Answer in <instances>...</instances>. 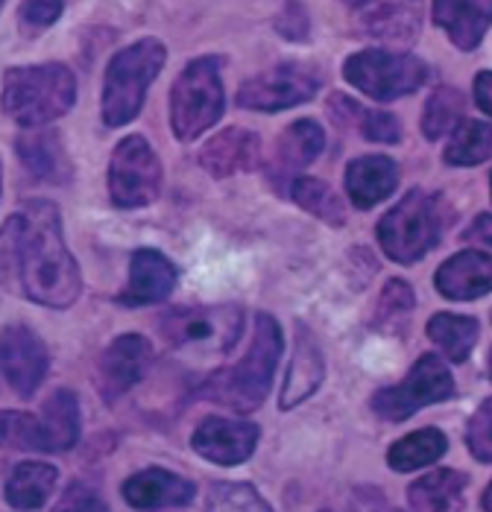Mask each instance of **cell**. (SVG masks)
<instances>
[{
	"mask_svg": "<svg viewBox=\"0 0 492 512\" xmlns=\"http://www.w3.org/2000/svg\"><path fill=\"white\" fill-rule=\"evenodd\" d=\"M0 281L30 302L65 311L82 293V273L71 255L56 202L30 199L0 229Z\"/></svg>",
	"mask_w": 492,
	"mask_h": 512,
	"instance_id": "1",
	"label": "cell"
},
{
	"mask_svg": "<svg viewBox=\"0 0 492 512\" xmlns=\"http://www.w3.org/2000/svg\"><path fill=\"white\" fill-rule=\"evenodd\" d=\"M77 103V77L68 65L47 62L30 68H9L3 77V115L24 129H41Z\"/></svg>",
	"mask_w": 492,
	"mask_h": 512,
	"instance_id": "2",
	"label": "cell"
},
{
	"mask_svg": "<svg viewBox=\"0 0 492 512\" xmlns=\"http://www.w3.org/2000/svg\"><path fill=\"white\" fill-rule=\"evenodd\" d=\"M282 355V328L270 314H258L255 337L246 357L223 372H214L205 381L203 395L208 401H220L238 413H252L264 404L273 387V375Z\"/></svg>",
	"mask_w": 492,
	"mask_h": 512,
	"instance_id": "3",
	"label": "cell"
},
{
	"mask_svg": "<svg viewBox=\"0 0 492 512\" xmlns=\"http://www.w3.org/2000/svg\"><path fill=\"white\" fill-rule=\"evenodd\" d=\"M167 47L159 39H141L118 50L103 79V120L106 126H126L141 115L150 85L162 74Z\"/></svg>",
	"mask_w": 492,
	"mask_h": 512,
	"instance_id": "4",
	"label": "cell"
},
{
	"mask_svg": "<svg viewBox=\"0 0 492 512\" xmlns=\"http://www.w3.org/2000/svg\"><path fill=\"white\" fill-rule=\"evenodd\" d=\"M226 94L220 59L200 56L182 68L170 88V126L179 141H194L223 118Z\"/></svg>",
	"mask_w": 492,
	"mask_h": 512,
	"instance_id": "5",
	"label": "cell"
},
{
	"mask_svg": "<svg viewBox=\"0 0 492 512\" xmlns=\"http://www.w3.org/2000/svg\"><path fill=\"white\" fill-rule=\"evenodd\" d=\"M443 208L440 197H431L425 191H410L405 199L390 208L378 223V243L384 255L396 264H416L422 255L434 249L443 232Z\"/></svg>",
	"mask_w": 492,
	"mask_h": 512,
	"instance_id": "6",
	"label": "cell"
},
{
	"mask_svg": "<svg viewBox=\"0 0 492 512\" xmlns=\"http://www.w3.org/2000/svg\"><path fill=\"white\" fill-rule=\"evenodd\" d=\"M343 77L352 88L378 103L408 97L428 82V68L422 59L393 50H361L346 59Z\"/></svg>",
	"mask_w": 492,
	"mask_h": 512,
	"instance_id": "7",
	"label": "cell"
},
{
	"mask_svg": "<svg viewBox=\"0 0 492 512\" xmlns=\"http://www.w3.org/2000/svg\"><path fill=\"white\" fill-rule=\"evenodd\" d=\"M162 161L144 135H129L112 153L109 164V197L129 211L156 202L162 194Z\"/></svg>",
	"mask_w": 492,
	"mask_h": 512,
	"instance_id": "8",
	"label": "cell"
},
{
	"mask_svg": "<svg viewBox=\"0 0 492 512\" xmlns=\"http://www.w3.org/2000/svg\"><path fill=\"white\" fill-rule=\"evenodd\" d=\"M454 395V378L440 355H425L413 363L408 378L396 387L372 395V410L384 422H405L416 410Z\"/></svg>",
	"mask_w": 492,
	"mask_h": 512,
	"instance_id": "9",
	"label": "cell"
},
{
	"mask_svg": "<svg viewBox=\"0 0 492 512\" xmlns=\"http://www.w3.org/2000/svg\"><path fill=\"white\" fill-rule=\"evenodd\" d=\"M244 311L238 305L173 311L162 322V334L173 346H200L211 352H229L241 340Z\"/></svg>",
	"mask_w": 492,
	"mask_h": 512,
	"instance_id": "10",
	"label": "cell"
},
{
	"mask_svg": "<svg viewBox=\"0 0 492 512\" xmlns=\"http://www.w3.org/2000/svg\"><path fill=\"white\" fill-rule=\"evenodd\" d=\"M320 91V74L308 65L285 62L258 77L246 79L238 91V106L252 112H282L299 103H308Z\"/></svg>",
	"mask_w": 492,
	"mask_h": 512,
	"instance_id": "11",
	"label": "cell"
},
{
	"mask_svg": "<svg viewBox=\"0 0 492 512\" xmlns=\"http://www.w3.org/2000/svg\"><path fill=\"white\" fill-rule=\"evenodd\" d=\"M0 369L6 384L21 395L33 398L47 378L50 355L39 334L30 325H9L0 334Z\"/></svg>",
	"mask_w": 492,
	"mask_h": 512,
	"instance_id": "12",
	"label": "cell"
},
{
	"mask_svg": "<svg viewBox=\"0 0 492 512\" xmlns=\"http://www.w3.org/2000/svg\"><path fill=\"white\" fill-rule=\"evenodd\" d=\"M361 36L390 47H408L422 27V0H361L355 6Z\"/></svg>",
	"mask_w": 492,
	"mask_h": 512,
	"instance_id": "13",
	"label": "cell"
},
{
	"mask_svg": "<svg viewBox=\"0 0 492 512\" xmlns=\"http://www.w3.org/2000/svg\"><path fill=\"white\" fill-rule=\"evenodd\" d=\"M258 425L252 422H235V419H220L211 416L203 419L200 428L191 436L194 451L217 466H238L252 457L255 445H258Z\"/></svg>",
	"mask_w": 492,
	"mask_h": 512,
	"instance_id": "14",
	"label": "cell"
},
{
	"mask_svg": "<svg viewBox=\"0 0 492 512\" xmlns=\"http://www.w3.org/2000/svg\"><path fill=\"white\" fill-rule=\"evenodd\" d=\"M153 363V346L141 334H123L109 343L100 357V390L106 398H121L147 375Z\"/></svg>",
	"mask_w": 492,
	"mask_h": 512,
	"instance_id": "15",
	"label": "cell"
},
{
	"mask_svg": "<svg viewBox=\"0 0 492 512\" xmlns=\"http://www.w3.org/2000/svg\"><path fill=\"white\" fill-rule=\"evenodd\" d=\"M326 147V132L317 120H296L290 123L285 132L279 135V144L270 156V182L282 191L296 179V173H302L308 164H314L317 156Z\"/></svg>",
	"mask_w": 492,
	"mask_h": 512,
	"instance_id": "16",
	"label": "cell"
},
{
	"mask_svg": "<svg viewBox=\"0 0 492 512\" xmlns=\"http://www.w3.org/2000/svg\"><path fill=\"white\" fill-rule=\"evenodd\" d=\"M176 287V267L164 258L159 249H138L129 264L126 290L118 296L123 308H141L164 302Z\"/></svg>",
	"mask_w": 492,
	"mask_h": 512,
	"instance_id": "17",
	"label": "cell"
},
{
	"mask_svg": "<svg viewBox=\"0 0 492 512\" xmlns=\"http://www.w3.org/2000/svg\"><path fill=\"white\" fill-rule=\"evenodd\" d=\"M437 293L454 299V302H469V299H481L492 290V261L487 249H469V252H457L449 258L437 276Z\"/></svg>",
	"mask_w": 492,
	"mask_h": 512,
	"instance_id": "18",
	"label": "cell"
},
{
	"mask_svg": "<svg viewBox=\"0 0 492 512\" xmlns=\"http://www.w3.org/2000/svg\"><path fill=\"white\" fill-rule=\"evenodd\" d=\"M200 164H203L205 173H211L217 179L255 170L261 164V138L249 129H241V126L223 129L203 147Z\"/></svg>",
	"mask_w": 492,
	"mask_h": 512,
	"instance_id": "19",
	"label": "cell"
},
{
	"mask_svg": "<svg viewBox=\"0 0 492 512\" xmlns=\"http://www.w3.org/2000/svg\"><path fill=\"white\" fill-rule=\"evenodd\" d=\"M197 486L188 477H179L164 469H147V472L132 474L123 483V498L135 510H170V507H185L194 498Z\"/></svg>",
	"mask_w": 492,
	"mask_h": 512,
	"instance_id": "20",
	"label": "cell"
},
{
	"mask_svg": "<svg viewBox=\"0 0 492 512\" xmlns=\"http://www.w3.org/2000/svg\"><path fill=\"white\" fill-rule=\"evenodd\" d=\"M323 378H326L323 352H320L314 334L305 325H299V331H296V352H293L290 369H287L279 407L282 410H293L296 404H302L305 398H311V395L317 393V387L323 384Z\"/></svg>",
	"mask_w": 492,
	"mask_h": 512,
	"instance_id": "21",
	"label": "cell"
},
{
	"mask_svg": "<svg viewBox=\"0 0 492 512\" xmlns=\"http://www.w3.org/2000/svg\"><path fill=\"white\" fill-rule=\"evenodd\" d=\"M399 185V164L387 156H361L346 167V194L355 208L367 211L384 202Z\"/></svg>",
	"mask_w": 492,
	"mask_h": 512,
	"instance_id": "22",
	"label": "cell"
},
{
	"mask_svg": "<svg viewBox=\"0 0 492 512\" xmlns=\"http://www.w3.org/2000/svg\"><path fill=\"white\" fill-rule=\"evenodd\" d=\"M434 21L449 33L454 47L472 53L490 30V0H434Z\"/></svg>",
	"mask_w": 492,
	"mask_h": 512,
	"instance_id": "23",
	"label": "cell"
},
{
	"mask_svg": "<svg viewBox=\"0 0 492 512\" xmlns=\"http://www.w3.org/2000/svg\"><path fill=\"white\" fill-rule=\"evenodd\" d=\"M15 150H18V158L24 161V167L41 182H50V185L71 182V176H74L71 156H68V150L56 132L44 129V132L21 135Z\"/></svg>",
	"mask_w": 492,
	"mask_h": 512,
	"instance_id": "24",
	"label": "cell"
},
{
	"mask_svg": "<svg viewBox=\"0 0 492 512\" xmlns=\"http://www.w3.org/2000/svg\"><path fill=\"white\" fill-rule=\"evenodd\" d=\"M41 431H44V451L59 454L77 445L80 439V404L77 395L68 390H56L41 407Z\"/></svg>",
	"mask_w": 492,
	"mask_h": 512,
	"instance_id": "25",
	"label": "cell"
},
{
	"mask_svg": "<svg viewBox=\"0 0 492 512\" xmlns=\"http://www.w3.org/2000/svg\"><path fill=\"white\" fill-rule=\"evenodd\" d=\"M59 472L47 463L30 460V463H18L9 480H6V501L15 510H39L47 504L53 486H56Z\"/></svg>",
	"mask_w": 492,
	"mask_h": 512,
	"instance_id": "26",
	"label": "cell"
},
{
	"mask_svg": "<svg viewBox=\"0 0 492 512\" xmlns=\"http://www.w3.org/2000/svg\"><path fill=\"white\" fill-rule=\"evenodd\" d=\"M446 451H449V439L443 431L422 428V431H413L405 439L393 442V448L387 451V463L393 472H416V469L437 463Z\"/></svg>",
	"mask_w": 492,
	"mask_h": 512,
	"instance_id": "27",
	"label": "cell"
},
{
	"mask_svg": "<svg viewBox=\"0 0 492 512\" xmlns=\"http://www.w3.org/2000/svg\"><path fill=\"white\" fill-rule=\"evenodd\" d=\"M478 319L475 316L460 314H434L428 319V337L434 346H440V352L451 363H463L469 360L475 343H478Z\"/></svg>",
	"mask_w": 492,
	"mask_h": 512,
	"instance_id": "28",
	"label": "cell"
},
{
	"mask_svg": "<svg viewBox=\"0 0 492 512\" xmlns=\"http://www.w3.org/2000/svg\"><path fill=\"white\" fill-rule=\"evenodd\" d=\"M469 486V474L454 469H434L422 474L408 489V501L413 510H451L463 489Z\"/></svg>",
	"mask_w": 492,
	"mask_h": 512,
	"instance_id": "29",
	"label": "cell"
},
{
	"mask_svg": "<svg viewBox=\"0 0 492 512\" xmlns=\"http://www.w3.org/2000/svg\"><path fill=\"white\" fill-rule=\"evenodd\" d=\"M492 156V129L487 120H463L449 147L443 150V161L451 167H475Z\"/></svg>",
	"mask_w": 492,
	"mask_h": 512,
	"instance_id": "30",
	"label": "cell"
},
{
	"mask_svg": "<svg viewBox=\"0 0 492 512\" xmlns=\"http://www.w3.org/2000/svg\"><path fill=\"white\" fill-rule=\"evenodd\" d=\"M290 197L296 199V205H302L305 211H311L314 217H320L323 223H331V226H343L346 223L343 202L320 179H308V176L302 179V176H296L290 182Z\"/></svg>",
	"mask_w": 492,
	"mask_h": 512,
	"instance_id": "31",
	"label": "cell"
},
{
	"mask_svg": "<svg viewBox=\"0 0 492 512\" xmlns=\"http://www.w3.org/2000/svg\"><path fill=\"white\" fill-rule=\"evenodd\" d=\"M463 106H466V97L457 91V88H437L428 103H425V112H422V135L428 141H440L446 132H451L457 123H460V115H463Z\"/></svg>",
	"mask_w": 492,
	"mask_h": 512,
	"instance_id": "32",
	"label": "cell"
},
{
	"mask_svg": "<svg viewBox=\"0 0 492 512\" xmlns=\"http://www.w3.org/2000/svg\"><path fill=\"white\" fill-rule=\"evenodd\" d=\"M0 445L12 451H44L39 416L21 410H0Z\"/></svg>",
	"mask_w": 492,
	"mask_h": 512,
	"instance_id": "33",
	"label": "cell"
},
{
	"mask_svg": "<svg viewBox=\"0 0 492 512\" xmlns=\"http://www.w3.org/2000/svg\"><path fill=\"white\" fill-rule=\"evenodd\" d=\"M416 299H413V290H410L408 281L402 278H390L381 299H378V308H375V325L378 331H393L396 325H402L408 314L413 311Z\"/></svg>",
	"mask_w": 492,
	"mask_h": 512,
	"instance_id": "34",
	"label": "cell"
},
{
	"mask_svg": "<svg viewBox=\"0 0 492 512\" xmlns=\"http://www.w3.org/2000/svg\"><path fill=\"white\" fill-rule=\"evenodd\" d=\"M208 507L211 510L270 512V504L249 483H214L208 492Z\"/></svg>",
	"mask_w": 492,
	"mask_h": 512,
	"instance_id": "35",
	"label": "cell"
},
{
	"mask_svg": "<svg viewBox=\"0 0 492 512\" xmlns=\"http://www.w3.org/2000/svg\"><path fill=\"white\" fill-rule=\"evenodd\" d=\"M62 0H24L18 9V21H21V33L27 36H39L44 30H50L59 15H62Z\"/></svg>",
	"mask_w": 492,
	"mask_h": 512,
	"instance_id": "36",
	"label": "cell"
},
{
	"mask_svg": "<svg viewBox=\"0 0 492 512\" xmlns=\"http://www.w3.org/2000/svg\"><path fill=\"white\" fill-rule=\"evenodd\" d=\"M469 451L475 454L478 463H492V401H481V407L475 410L469 431H466Z\"/></svg>",
	"mask_w": 492,
	"mask_h": 512,
	"instance_id": "37",
	"label": "cell"
},
{
	"mask_svg": "<svg viewBox=\"0 0 492 512\" xmlns=\"http://www.w3.org/2000/svg\"><path fill=\"white\" fill-rule=\"evenodd\" d=\"M358 126L369 141H378V144H399L402 141V123L390 112H364Z\"/></svg>",
	"mask_w": 492,
	"mask_h": 512,
	"instance_id": "38",
	"label": "cell"
},
{
	"mask_svg": "<svg viewBox=\"0 0 492 512\" xmlns=\"http://www.w3.org/2000/svg\"><path fill=\"white\" fill-rule=\"evenodd\" d=\"M276 30L285 36V39H305L308 36V12L302 9V3H296V0H290L285 9H282V15L276 18Z\"/></svg>",
	"mask_w": 492,
	"mask_h": 512,
	"instance_id": "39",
	"label": "cell"
},
{
	"mask_svg": "<svg viewBox=\"0 0 492 512\" xmlns=\"http://www.w3.org/2000/svg\"><path fill=\"white\" fill-rule=\"evenodd\" d=\"M328 109H331V115H334V123L343 126V129H349L352 123L358 126V123H361V115H364V109H361L355 100H349V97H343V94H337V91H334Z\"/></svg>",
	"mask_w": 492,
	"mask_h": 512,
	"instance_id": "40",
	"label": "cell"
},
{
	"mask_svg": "<svg viewBox=\"0 0 492 512\" xmlns=\"http://www.w3.org/2000/svg\"><path fill=\"white\" fill-rule=\"evenodd\" d=\"M80 495H82V486L80 483H74V486L68 489V498L59 504V510H94V507H97V510H106V504H103V501H97L94 495H91L88 501H82Z\"/></svg>",
	"mask_w": 492,
	"mask_h": 512,
	"instance_id": "41",
	"label": "cell"
},
{
	"mask_svg": "<svg viewBox=\"0 0 492 512\" xmlns=\"http://www.w3.org/2000/svg\"><path fill=\"white\" fill-rule=\"evenodd\" d=\"M492 220H490V214H481L475 223H472V229H469V235H466V240L469 243H481L484 249L490 246L492 243Z\"/></svg>",
	"mask_w": 492,
	"mask_h": 512,
	"instance_id": "42",
	"label": "cell"
},
{
	"mask_svg": "<svg viewBox=\"0 0 492 512\" xmlns=\"http://www.w3.org/2000/svg\"><path fill=\"white\" fill-rule=\"evenodd\" d=\"M475 103L484 115H492V100H490V71H481L475 77Z\"/></svg>",
	"mask_w": 492,
	"mask_h": 512,
	"instance_id": "43",
	"label": "cell"
},
{
	"mask_svg": "<svg viewBox=\"0 0 492 512\" xmlns=\"http://www.w3.org/2000/svg\"><path fill=\"white\" fill-rule=\"evenodd\" d=\"M0 188H3V167H0Z\"/></svg>",
	"mask_w": 492,
	"mask_h": 512,
	"instance_id": "44",
	"label": "cell"
},
{
	"mask_svg": "<svg viewBox=\"0 0 492 512\" xmlns=\"http://www.w3.org/2000/svg\"><path fill=\"white\" fill-rule=\"evenodd\" d=\"M0 6H3V0H0Z\"/></svg>",
	"mask_w": 492,
	"mask_h": 512,
	"instance_id": "45",
	"label": "cell"
}]
</instances>
